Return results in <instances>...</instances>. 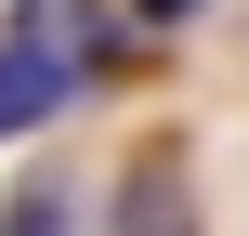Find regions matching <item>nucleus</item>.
Masks as SVG:
<instances>
[{
	"label": "nucleus",
	"mask_w": 249,
	"mask_h": 236,
	"mask_svg": "<svg viewBox=\"0 0 249 236\" xmlns=\"http://www.w3.org/2000/svg\"><path fill=\"white\" fill-rule=\"evenodd\" d=\"M79 53H92V26H79L66 0H26V13H13V39H0V145H26L39 118H66V92L92 79Z\"/></svg>",
	"instance_id": "nucleus-1"
},
{
	"label": "nucleus",
	"mask_w": 249,
	"mask_h": 236,
	"mask_svg": "<svg viewBox=\"0 0 249 236\" xmlns=\"http://www.w3.org/2000/svg\"><path fill=\"white\" fill-rule=\"evenodd\" d=\"M144 13H171V26H184V13H210V0H144Z\"/></svg>",
	"instance_id": "nucleus-4"
},
{
	"label": "nucleus",
	"mask_w": 249,
	"mask_h": 236,
	"mask_svg": "<svg viewBox=\"0 0 249 236\" xmlns=\"http://www.w3.org/2000/svg\"><path fill=\"white\" fill-rule=\"evenodd\" d=\"M0 236H79V210H66V184H26V197H13V223Z\"/></svg>",
	"instance_id": "nucleus-3"
},
{
	"label": "nucleus",
	"mask_w": 249,
	"mask_h": 236,
	"mask_svg": "<svg viewBox=\"0 0 249 236\" xmlns=\"http://www.w3.org/2000/svg\"><path fill=\"white\" fill-rule=\"evenodd\" d=\"M118 236H184V171H171V158H131V210H118Z\"/></svg>",
	"instance_id": "nucleus-2"
}]
</instances>
